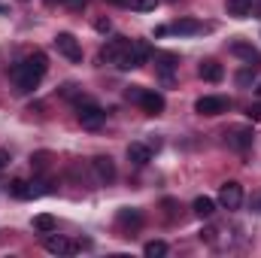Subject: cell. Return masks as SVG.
Wrapping results in <instances>:
<instances>
[{"mask_svg":"<svg viewBox=\"0 0 261 258\" xmlns=\"http://www.w3.org/2000/svg\"><path fill=\"white\" fill-rule=\"evenodd\" d=\"M55 46H58V52L64 55L67 61H73V64L82 61V46H79V40L73 34H58L55 37Z\"/></svg>","mask_w":261,"mask_h":258,"instance_id":"52a82bcc","label":"cell"},{"mask_svg":"<svg viewBox=\"0 0 261 258\" xmlns=\"http://www.w3.org/2000/svg\"><path fill=\"white\" fill-rule=\"evenodd\" d=\"M231 55H237V58L249 61V67H258L261 64L258 49H255V46H249L246 40H234V43H231Z\"/></svg>","mask_w":261,"mask_h":258,"instance_id":"8fae6325","label":"cell"},{"mask_svg":"<svg viewBox=\"0 0 261 258\" xmlns=\"http://www.w3.org/2000/svg\"><path fill=\"white\" fill-rule=\"evenodd\" d=\"M128 161L137 164V167H146V164L152 161V146H146V143H130L128 146Z\"/></svg>","mask_w":261,"mask_h":258,"instance_id":"7c38bea8","label":"cell"},{"mask_svg":"<svg viewBox=\"0 0 261 258\" xmlns=\"http://www.w3.org/2000/svg\"><path fill=\"white\" fill-rule=\"evenodd\" d=\"M107 3H113V6H128V0H107Z\"/></svg>","mask_w":261,"mask_h":258,"instance_id":"d6a6232c","label":"cell"},{"mask_svg":"<svg viewBox=\"0 0 261 258\" xmlns=\"http://www.w3.org/2000/svg\"><path fill=\"white\" fill-rule=\"evenodd\" d=\"M252 79H255V67H252V70H240V73H237V85H249Z\"/></svg>","mask_w":261,"mask_h":258,"instance_id":"d4e9b609","label":"cell"},{"mask_svg":"<svg viewBox=\"0 0 261 258\" xmlns=\"http://www.w3.org/2000/svg\"><path fill=\"white\" fill-rule=\"evenodd\" d=\"M130 6H134V9H140V12H149V9H155V6H158V0H130Z\"/></svg>","mask_w":261,"mask_h":258,"instance_id":"cb8c5ba5","label":"cell"},{"mask_svg":"<svg viewBox=\"0 0 261 258\" xmlns=\"http://www.w3.org/2000/svg\"><path fill=\"white\" fill-rule=\"evenodd\" d=\"M192 210H195V216H200V219H210L216 213V200L213 197H195Z\"/></svg>","mask_w":261,"mask_h":258,"instance_id":"ac0fdd59","label":"cell"},{"mask_svg":"<svg viewBox=\"0 0 261 258\" xmlns=\"http://www.w3.org/2000/svg\"><path fill=\"white\" fill-rule=\"evenodd\" d=\"M49 158H52L49 152H37V155H31V167L34 170H46L49 167Z\"/></svg>","mask_w":261,"mask_h":258,"instance_id":"603a6c76","label":"cell"},{"mask_svg":"<svg viewBox=\"0 0 261 258\" xmlns=\"http://www.w3.org/2000/svg\"><path fill=\"white\" fill-rule=\"evenodd\" d=\"M167 28H170V34H179V37H192V34H200L203 31V24L195 21V18H179V21H173Z\"/></svg>","mask_w":261,"mask_h":258,"instance_id":"9a60e30c","label":"cell"},{"mask_svg":"<svg viewBox=\"0 0 261 258\" xmlns=\"http://www.w3.org/2000/svg\"><path fill=\"white\" fill-rule=\"evenodd\" d=\"M219 203H222L225 210H237V207L243 203V186L234 183V179L222 183V189H219Z\"/></svg>","mask_w":261,"mask_h":258,"instance_id":"8992f818","label":"cell"},{"mask_svg":"<svg viewBox=\"0 0 261 258\" xmlns=\"http://www.w3.org/2000/svg\"><path fill=\"white\" fill-rule=\"evenodd\" d=\"M6 164H9V152H6V149H0V170H3Z\"/></svg>","mask_w":261,"mask_h":258,"instance_id":"4dcf8cb0","label":"cell"},{"mask_svg":"<svg viewBox=\"0 0 261 258\" xmlns=\"http://www.w3.org/2000/svg\"><path fill=\"white\" fill-rule=\"evenodd\" d=\"M252 122H261V104H255V107H249V113H246Z\"/></svg>","mask_w":261,"mask_h":258,"instance_id":"83f0119b","label":"cell"},{"mask_svg":"<svg viewBox=\"0 0 261 258\" xmlns=\"http://www.w3.org/2000/svg\"><path fill=\"white\" fill-rule=\"evenodd\" d=\"M3 12H6V6H3V3H0V15H3Z\"/></svg>","mask_w":261,"mask_h":258,"instance_id":"e575fe53","label":"cell"},{"mask_svg":"<svg viewBox=\"0 0 261 258\" xmlns=\"http://www.w3.org/2000/svg\"><path fill=\"white\" fill-rule=\"evenodd\" d=\"M122 228H130V231H137L140 225H143V213L140 210H130V207H125V210H119V219H116Z\"/></svg>","mask_w":261,"mask_h":258,"instance_id":"2e32d148","label":"cell"},{"mask_svg":"<svg viewBox=\"0 0 261 258\" xmlns=\"http://www.w3.org/2000/svg\"><path fill=\"white\" fill-rule=\"evenodd\" d=\"M140 107H143L149 116H161V113H164V97H161L158 91H149V88H146L143 97H140Z\"/></svg>","mask_w":261,"mask_h":258,"instance_id":"4fadbf2b","label":"cell"},{"mask_svg":"<svg viewBox=\"0 0 261 258\" xmlns=\"http://www.w3.org/2000/svg\"><path fill=\"white\" fill-rule=\"evenodd\" d=\"M91 167H94V176H97L100 186H110V183L116 179V164H113L110 155H97V158L91 161Z\"/></svg>","mask_w":261,"mask_h":258,"instance_id":"ba28073f","label":"cell"},{"mask_svg":"<svg viewBox=\"0 0 261 258\" xmlns=\"http://www.w3.org/2000/svg\"><path fill=\"white\" fill-rule=\"evenodd\" d=\"M34 231H40V234H52V231H55V219H52L49 213L34 216Z\"/></svg>","mask_w":261,"mask_h":258,"instance_id":"44dd1931","label":"cell"},{"mask_svg":"<svg viewBox=\"0 0 261 258\" xmlns=\"http://www.w3.org/2000/svg\"><path fill=\"white\" fill-rule=\"evenodd\" d=\"M43 246H46V252H52V255H73V252L79 249L73 240H67V237H61V234H49Z\"/></svg>","mask_w":261,"mask_h":258,"instance_id":"30bf717a","label":"cell"},{"mask_svg":"<svg viewBox=\"0 0 261 258\" xmlns=\"http://www.w3.org/2000/svg\"><path fill=\"white\" fill-rule=\"evenodd\" d=\"M149 58H152V49H149L146 43H140V40H128V46L119 52V58H116L113 64L119 67V70H134V67H143Z\"/></svg>","mask_w":261,"mask_h":258,"instance_id":"7a4b0ae2","label":"cell"},{"mask_svg":"<svg viewBox=\"0 0 261 258\" xmlns=\"http://www.w3.org/2000/svg\"><path fill=\"white\" fill-rule=\"evenodd\" d=\"M252 128H246V125H237V128H228L225 131V143L234 149V152H246L249 146H252Z\"/></svg>","mask_w":261,"mask_h":258,"instance_id":"5b68a950","label":"cell"},{"mask_svg":"<svg viewBox=\"0 0 261 258\" xmlns=\"http://www.w3.org/2000/svg\"><path fill=\"white\" fill-rule=\"evenodd\" d=\"M255 210H258V213H261V197H258V200H255Z\"/></svg>","mask_w":261,"mask_h":258,"instance_id":"836d02e7","label":"cell"},{"mask_svg":"<svg viewBox=\"0 0 261 258\" xmlns=\"http://www.w3.org/2000/svg\"><path fill=\"white\" fill-rule=\"evenodd\" d=\"M143 91H146V88H140V85H130L128 91H125V97H128V100H134V104H140V97H143Z\"/></svg>","mask_w":261,"mask_h":258,"instance_id":"484cf974","label":"cell"},{"mask_svg":"<svg viewBox=\"0 0 261 258\" xmlns=\"http://www.w3.org/2000/svg\"><path fill=\"white\" fill-rule=\"evenodd\" d=\"M176 55H170V52H155V70H158V76H161V82H173V70H176Z\"/></svg>","mask_w":261,"mask_h":258,"instance_id":"9c48e42d","label":"cell"},{"mask_svg":"<svg viewBox=\"0 0 261 258\" xmlns=\"http://www.w3.org/2000/svg\"><path fill=\"white\" fill-rule=\"evenodd\" d=\"M61 94H64V97H76V94H79V85H73V82H67L64 88H61Z\"/></svg>","mask_w":261,"mask_h":258,"instance_id":"4316f807","label":"cell"},{"mask_svg":"<svg viewBox=\"0 0 261 258\" xmlns=\"http://www.w3.org/2000/svg\"><path fill=\"white\" fill-rule=\"evenodd\" d=\"M76 119H79V125L85 131H97L103 125V119H107V113L97 107V104H88V100H82L79 104V110H76Z\"/></svg>","mask_w":261,"mask_h":258,"instance_id":"3957f363","label":"cell"},{"mask_svg":"<svg viewBox=\"0 0 261 258\" xmlns=\"http://www.w3.org/2000/svg\"><path fill=\"white\" fill-rule=\"evenodd\" d=\"M125 46H128V37H113V40H110V43L100 49V61H103V64H113Z\"/></svg>","mask_w":261,"mask_h":258,"instance_id":"5bb4252c","label":"cell"},{"mask_svg":"<svg viewBox=\"0 0 261 258\" xmlns=\"http://www.w3.org/2000/svg\"><path fill=\"white\" fill-rule=\"evenodd\" d=\"M85 3H88V0H67V6H70V9H82Z\"/></svg>","mask_w":261,"mask_h":258,"instance_id":"f546056e","label":"cell"},{"mask_svg":"<svg viewBox=\"0 0 261 258\" xmlns=\"http://www.w3.org/2000/svg\"><path fill=\"white\" fill-rule=\"evenodd\" d=\"M228 110H231V100H228V97H219V94H206V97L195 100L197 116H222V113H228Z\"/></svg>","mask_w":261,"mask_h":258,"instance_id":"277c9868","label":"cell"},{"mask_svg":"<svg viewBox=\"0 0 261 258\" xmlns=\"http://www.w3.org/2000/svg\"><path fill=\"white\" fill-rule=\"evenodd\" d=\"M164 34H170V28H167V24H161V28H155V37H164Z\"/></svg>","mask_w":261,"mask_h":258,"instance_id":"1f68e13d","label":"cell"},{"mask_svg":"<svg viewBox=\"0 0 261 258\" xmlns=\"http://www.w3.org/2000/svg\"><path fill=\"white\" fill-rule=\"evenodd\" d=\"M46 70H49V58H46L43 52H31L24 61H18V64L9 70V76H12V82H15V91H21V94L34 91V88L43 82Z\"/></svg>","mask_w":261,"mask_h":258,"instance_id":"6da1fadb","label":"cell"},{"mask_svg":"<svg viewBox=\"0 0 261 258\" xmlns=\"http://www.w3.org/2000/svg\"><path fill=\"white\" fill-rule=\"evenodd\" d=\"M49 3H55V0H49Z\"/></svg>","mask_w":261,"mask_h":258,"instance_id":"d590c367","label":"cell"},{"mask_svg":"<svg viewBox=\"0 0 261 258\" xmlns=\"http://www.w3.org/2000/svg\"><path fill=\"white\" fill-rule=\"evenodd\" d=\"M9 194L18 197V200H28V197H34V186L24 183V179H12V183H9Z\"/></svg>","mask_w":261,"mask_h":258,"instance_id":"d6986e66","label":"cell"},{"mask_svg":"<svg viewBox=\"0 0 261 258\" xmlns=\"http://www.w3.org/2000/svg\"><path fill=\"white\" fill-rule=\"evenodd\" d=\"M94 28H97V31H100V34H107V31H110V21H107V18H100V21H97V24H94Z\"/></svg>","mask_w":261,"mask_h":258,"instance_id":"f1b7e54d","label":"cell"},{"mask_svg":"<svg viewBox=\"0 0 261 258\" xmlns=\"http://www.w3.org/2000/svg\"><path fill=\"white\" fill-rule=\"evenodd\" d=\"M197 73H200V79H206V82H219L222 76H225V70L219 61H203V64L197 67Z\"/></svg>","mask_w":261,"mask_h":258,"instance_id":"e0dca14e","label":"cell"},{"mask_svg":"<svg viewBox=\"0 0 261 258\" xmlns=\"http://www.w3.org/2000/svg\"><path fill=\"white\" fill-rule=\"evenodd\" d=\"M249 12H252V0H228V15L246 18Z\"/></svg>","mask_w":261,"mask_h":258,"instance_id":"ffe728a7","label":"cell"},{"mask_svg":"<svg viewBox=\"0 0 261 258\" xmlns=\"http://www.w3.org/2000/svg\"><path fill=\"white\" fill-rule=\"evenodd\" d=\"M143 255L146 258H164L167 255V243H164V240H149V243L143 246Z\"/></svg>","mask_w":261,"mask_h":258,"instance_id":"7402d4cb","label":"cell"}]
</instances>
